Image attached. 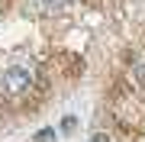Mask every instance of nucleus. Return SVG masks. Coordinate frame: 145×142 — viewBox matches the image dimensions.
Returning a JSON list of instances; mask_svg holds the SVG:
<instances>
[{
    "label": "nucleus",
    "instance_id": "5",
    "mask_svg": "<svg viewBox=\"0 0 145 142\" xmlns=\"http://www.w3.org/2000/svg\"><path fill=\"white\" fill-rule=\"evenodd\" d=\"M87 142H113V139H110V136H106V132H93V136H90Z\"/></svg>",
    "mask_w": 145,
    "mask_h": 142
},
{
    "label": "nucleus",
    "instance_id": "4",
    "mask_svg": "<svg viewBox=\"0 0 145 142\" xmlns=\"http://www.w3.org/2000/svg\"><path fill=\"white\" fill-rule=\"evenodd\" d=\"M48 139H55V129H42V132H36V142H48Z\"/></svg>",
    "mask_w": 145,
    "mask_h": 142
},
{
    "label": "nucleus",
    "instance_id": "1",
    "mask_svg": "<svg viewBox=\"0 0 145 142\" xmlns=\"http://www.w3.org/2000/svg\"><path fill=\"white\" fill-rule=\"evenodd\" d=\"M32 81H36V74H32L29 65H10V68L0 74V90L7 97H20V94H26L32 87Z\"/></svg>",
    "mask_w": 145,
    "mask_h": 142
},
{
    "label": "nucleus",
    "instance_id": "2",
    "mask_svg": "<svg viewBox=\"0 0 145 142\" xmlns=\"http://www.w3.org/2000/svg\"><path fill=\"white\" fill-rule=\"evenodd\" d=\"M71 3V0H36V7L42 13H55V10H65V7Z\"/></svg>",
    "mask_w": 145,
    "mask_h": 142
},
{
    "label": "nucleus",
    "instance_id": "3",
    "mask_svg": "<svg viewBox=\"0 0 145 142\" xmlns=\"http://www.w3.org/2000/svg\"><path fill=\"white\" fill-rule=\"evenodd\" d=\"M74 129H78V120H74V116H65V120H61V132H65V136H71Z\"/></svg>",
    "mask_w": 145,
    "mask_h": 142
}]
</instances>
